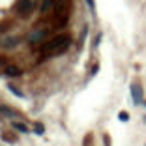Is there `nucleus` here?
Returning a JSON list of instances; mask_svg holds the SVG:
<instances>
[{"mask_svg": "<svg viewBox=\"0 0 146 146\" xmlns=\"http://www.w3.org/2000/svg\"><path fill=\"white\" fill-rule=\"evenodd\" d=\"M13 129H17L21 133H28V127L25 124H21V122H13Z\"/></svg>", "mask_w": 146, "mask_h": 146, "instance_id": "0eeeda50", "label": "nucleus"}, {"mask_svg": "<svg viewBox=\"0 0 146 146\" xmlns=\"http://www.w3.org/2000/svg\"><path fill=\"white\" fill-rule=\"evenodd\" d=\"M86 4L90 6V9H92V11H94V9H96V6H94V0H86Z\"/></svg>", "mask_w": 146, "mask_h": 146, "instance_id": "ddd939ff", "label": "nucleus"}, {"mask_svg": "<svg viewBox=\"0 0 146 146\" xmlns=\"http://www.w3.org/2000/svg\"><path fill=\"white\" fill-rule=\"evenodd\" d=\"M69 43H71V38L62 34V36H56L51 41L45 43V45H43V51L49 52V54H62V52L69 47Z\"/></svg>", "mask_w": 146, "mask_h": 146, "instance_id": "f257e3e1", "label": "nucleus"}, {"mask_svg": "<svg viewBox=\"0 0 146 146\" xmlns=\"http://www.w3.org/2000/svg\"><path fill=\"white\" fill-rule=\"evenodd\" d=\"M8 88H9V92H11V94H15V96H19V98H23V94L17 90V88H15V86H8Z\"/></svg>", "mask_w": 146, "mask_h": 146, "instance_id": "9d476101", "label": "nucleus"}, {"mask_svg": "<svg viewBox=\"0 0 146 146\" xmlns=\"http://www.w3.org/2000/svg\"><path fill=\"white\" fill-rule=\"evenodd\" d=\"M54 6V0H43V4H41V13H47L49 9Z\"/></svg>", "mask_w": 146, "mask_h": 146, "instance_id": "423d86ee", "label": "nucleus"}, {"mask_svg": "<svg viewBox=\"0 0 146 146\" xmlns=\"http://www.w3.org/2000/svg\"><path fill=\"white\" fill-rule=\"evenodd\" d=\"M6 75H8V77H19V75H21V69H19L17 66H8V68H6Z\"/></svg>", "mask_w": 146, "mask_h": 146, "instance_id": "20e7f679", "label": "nucleus"}, {"mask_svg": "<svg viewBox=\"0 0 146 146\" xmlns=\"http://www.w3.org/2000/svg\"><path fill=\"white\" fill-rule=\"evenodd\" d=\"M17 9H19V13H23V15H28L30 9H32V2L30 0H19Z\"/></svg>", "mask_w": 146, "mask_h": 146, "instance_id": "7ed1b4c3", "label": "nucleus"}, {"mask_svg": "<svg viewBox=\"0 0 146 146\" xmlns=\"http://www.w3.org/2000/svg\"><path fill=\"white\" fill-rule=\"evenodd\" d=\"M36 131H38V135H43V131H45V129H43V124H36Z\"/></svg>", "mask_w": 146, "mask_h": 146, "instance_id": "9b49d317", "label": "nucleus"}, {"mask_svg": "<svg viewBox=\"0 0 146 146\" xmlns=\"http://www.w3.org/2000/svg\"><path fill=\"white\" fill-rule=\"evenodd\" d=\"M43 34H45V30H38V32H32V34L28 36V41H39V39L43 38Z\"/></svg>", "mask_w": 146, "mask_h": 146, "instance_id": "39448f33", "label": "nucleus"}, {"mask_svg": "<svg viewBox=\"0 0 146 146\" xmlns=\"http://www.w3.org/2000/svg\"><path fill=\"white\" fill-rule=\"evenodd\" d=\"M17 41H19L17 38H9V39H6V41L2 43V45H4L6 49H11V47H15V43H17Z\"/></svg>", "mask_w": 146, "mask_h": 146, "instance_id": "6e6552de", "label": "nucleus"}, {"mask_svg": "<svg viewBox=\"0 0 146 146\" xmlns=\"http://www.w3.org/2000/svg\"><path fill=\"white\" fill-rule=\"evenodd\" d=\"M120 120L122 122H127V112H124V111L120 112Z\"/></svg>", "mask_w": 146, "mask_h": 146, "instance_id": "f8f14e48", "label": "nucleus"}, {"mask_svg": "<svg viewBox=\"0 0 146 146\" xmlns=\"http://www.w3.org/2000/svg\"><path fill=\"white\" fill-rule=\"evenodd\" d=\"M0 112H2V114H8V116H15V111H11V109H8V107H0Z\"/></svg>", "mask_w": 146, "mask_h": 146, "instance_id": "1a4fd4ad", "label": "nucleus"}, {"mask_svg": "<svg viewBox=\"0 0 146 146\" xmlns=\"http://www.w3.org/2000/svg\"><path fill=\"white\" fill-rule=\"evenodd\" d=\"M131 98H133V103L135 105L142 103V90H141V86H139V84L131 86Z\"/></svg>", "mask_w": 146, "mask_h": 146, "instance_id": "f03ea898", "label": "nucleus"}]
</instances>
